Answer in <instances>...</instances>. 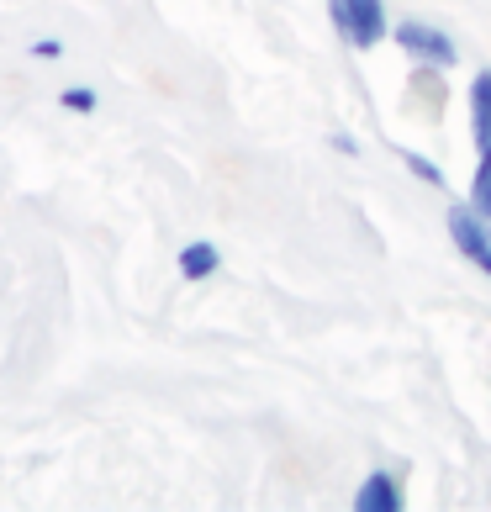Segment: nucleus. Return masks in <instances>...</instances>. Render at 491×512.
I'll return each mask as SVG.
<instances>
[{
  "mask_svg": "<svg viewBox=\"0 0 491 512\" xmlns=\"http://www.w3.org/2000/svg\"><path fill=\"white\" fill-rule=\"evenodd\" d=\"M328 22H333L338 43H344L349 53H370L391 37L386 0H328Z\"/></svg>",
  "mask_w": 491,
  "mask_h": 512,
  "instance_id": "nucleus-1",
  "label": "nucleus"
},
{
  "mask_svg": "<svg viewBox=\"0 0 491 512\" xmlns=\"http://www.w3.org/2000/svg\"><path fill=\"white\" fill-rule=\"evenodd\" d=\"M391 43L407 53V64H428V69H455L460 64V48L455 37L433 22H418V16H407V22H391Z\"/></svg>",
  "mask_w": 491,
  "mask_h": 512,
  "instance_id": "nucleus-2",
  "label": "nucleus"
},
{
  "mask_svg": "<svg viewBox=\"0 0 491 512\" xmlns=\"http://www.w3.org/2000/svg\"><path fill=\"white\" fill-rule=\"evenodd\" d=\"M444 227H449V243L476 264L481 275H491V222L486 217H476V206L470 201H455L444 212Z\"/></svg>",
  "mask_w": 491,
  "mask_h": 512,
  "instance_id": "nucleus-3",
  "label": "nucleus"
},
{
  "mask_svg": "<svg viewBox=\"0 0 491 512\" xmlns=\"http://www.w3.org/2000/svg\"><path fill=\"white\" fill-rule=\"evenodd\" d=\"M407 507V470L402 465H375L354 486V512H402Z\"/></svg>",
  "mask_w": 491,
  "mask_h": 512,
  "instance_id": "nucleus-4",
  "label": "nucleus"
},
{
  "mask_svg": "<svg viewBox=\"0 0 491 512\" xmlns=\"http://www.w3.org/2000/svg\"><path fill=\"white\" fill-rule=\"evenodd\" d=\"M470 143H476V154H491V69H476L470 74Z\"/></svg>",
  "mask_w": 491,
  "mask_h": 512,
  "instance_id": "nucleus-5",
  "label": "nucleus"
},
{
  "mask_svg": "<svg viewBox=\"0 0 491 512\" xmlns=\"http://www.w3.org/2000/svg\"><path fill=\"white\" fill-rule=\"evenodd\" d=\"M175 270H180V280L201 286V280L222 275V249H217L212 238H191V243H185V249L175 254Z\"/></svg>",
  "mask_w": 491,
  "mask_h": 512,
  "instance_id": "nucleus-6",
  "label": "nucleus"
},
{
  "mask_svg": "<svg viewBox=\"0 0 491 512\" xmlns=\"http://www.w3.org/2000/svg\"><path fill=\"white\" fill-rule=\"evenodd\" d=\"M444 74H449V69H428V64H412V74H407V90H412V96H423V101H444V96H449Z\"/></svg>",
  "mask_w": 491,
  "mask_h": 512,
  "instance_id": "nucleus-7",
  "label": "nucleus"
},
{
  "mask_svg": "<svg viewBox=\"0 0 491 512\" xmlns=\"http://www.w3.org/2000/svg\"><path fill=\"white\" fill-rule=\"evenodd\" d=\"M470 206H476V217L491 222V154H476V175H470Z\"/></svg>",
  "mask_w": 491,
  "mask_h": 512,
  "instance_id": "nucleus-8",
  "label": "nucleus"
},
{
  "mask_svg": "<svg viewBox=\"0 0 491 512\" xmlns=\"http://www.w3.org/2000/svg\"><path fill=\"white\" fill-rule=\"evenodd\" d=\"M59 106L69 111V117H90V111L101 106V90L96 85H64L59 90Z\"/></svg>",
  "mask_w": 491,
  "mask_h": 512,
  "instance_id": "nucleus-9",
  "label": "nucleus"
},
{
  "mask_svg": "<svg viewBox=\"0 0 491 512\" xmlns=\"http://www.w3.org/2000/svg\"><path fill=\"white\" fill-rule=\"evenodd\" d=\"M396 154H402V164H407V175H412V180H423L428 191H444V169L433 164V159H423V154H412V148H396Z\"/></svg>",
  "mask_w": 491,
  "mask_h": 512,
  "instance_id": "nucleus-10",
  "label": "nucleus"
},
{
  "mask_svg": "<svg viewBox=\"0 0 491 512\" xmlns=\"http://www.w3.org/2000/svg\"><path fill=\"white\" fill-rule=\"evenodd\" d=\"M27 53H32V59H43V64H53V59H64V43H59V37H37Z\"/></svg>",
  "mask_w": 491,
  "mask_h": 512,
  "instance_id": "nucleus-11",
  "label": "nucleus"
},
{
  "mask_svg": "<svg viewBox=\"0 0 491 512\" xmlns=\"http://www.w3.org/2000/svg\"><path fill=\"white\" fill-rule=\"evenodd\" d=\"M328 148H338L344 159H360V138H354V132H333V138H328Z\"/></svg>",
  "mask_w": 491,
  "mask_h": 512,
  "instance_id": "nucleus-12",
  "label": "nucleus"
}]
</instances>
